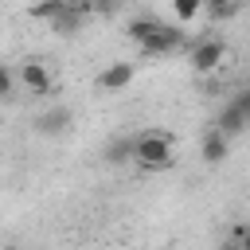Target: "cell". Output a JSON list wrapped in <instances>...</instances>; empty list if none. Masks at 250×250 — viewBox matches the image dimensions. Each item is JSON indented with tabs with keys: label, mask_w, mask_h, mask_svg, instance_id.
Segmentation results:
<instances>
[{
	"label": "cell",
	"mask_w": 250,
	"mask_h": 250,
	"mask_svg": "<svg viewBox=\"0 0 250 250\" xmlns=\"http://www.w3.org/2000/svg\"><path fill=\"white\" fill-rule=\"evenodd\" d=\"M129 39L145 51V55H168L184 43V31L172 27V23H160V20H133L129 23Z\"/></svg>",
	"instance_id": "cell-1"
},
{
	"label": "cell",
	"mask_w": 250,
	"mask_h": 250,
	"mask_svg": "<svg viewBox=\"0 0 250 250\" xmlns=\"http://www.w3.org/2000/svg\"><path fill=\"white\" fill-rule=\"evenodd\" d=\"M133 164H141L145 172L168 168L172 164V141L164 133H141V137H133Z\"/></svg>",
	"instance_id": "cell-2"
},
{
	"label": "cell",
	"mask_w": 250,
	"mask_h": 250,
	"mask_svg": "<svg viewBox=\"0 0 250 250\" xmlns=\"http://www.w3.org/2000/svg\"><path fill=\"white\" fill-rule=\"evenodd\" d=\"M223 59H227V43L223 39H203V43H195L191 47V70L195 74H211V70H219L223 66Z\"/></svg>",
	"instance_id": "cell-3"
},
{
	"label": "cell",
	"mask_w": 250,
	"mask_h": 250,
	"mask_svg": "<svg viewBox=\"0 0 250 250\" xmlns=\"http://www.w3.org/2000/svg\"><path fill=\"white\" fill-rule=\"evenodd\" d=\"M227 152H230V137H223V133L211 125V129L203 133V141H199V156H203V164H223Z\"/></svg>",
	"instance_id": "cell-4"
},
{
	"label": "cell",
	"mask_w": 250,
	"mask_h": 250,
	"mask_svg": "<svg viewBox=\"0 0 250 250\" xmlns=\"http://www.w3.org/2000/svg\"><path fill=\"white\" fill-rule=\"evenodd\" d=\"M20 82H23L31 94H47V90H51V70H47L43 62L27 59V62L20 66Z\"/></svg>",
	"instance_id": "cell-5"
},
{
	"label": "cell",
	"mask_w": 250,
	"mask_h": 250,
	"mask_svg": "<svg viewBox=\"0 0 250 250\" xmlns=\"http://www.w3.org/2000/svg\"><path fill=\"white\" fill-rule=\"evenodd\" d=\"M129 82H133V62H109L98 74V86L102 90H125Z\"/></svg>",
	"instance_id": "cell-6"
},
{
	"label": "cell",
	"mask_w": 250,
	"mask_h": 250,
	"mask_svg": "<svg viewBox=\"0 0 250 250\" xmlns=\"http://www.w3.org/2000/svg\"><path fill=\"white\" fill-rule=\"evenodd\" d=\"M246 125H250V121H246V113H242L234 102H230V105H223V109H219V117H215V129H219L223 137H238Z\"/></svg>",
	"instance_id": "cell-7"
},
{
	"label": "cell",
	"mask_w": 250,
	"mask_h": 250,
	"mask_svg": "<svg viewBox=\"0 0 250 250\" xmlns=\"http://www.w3.org/2000/svg\"><path fill=\"white\" fill-rule=\"evenodd\" d=\"M70 121H74V113H70L66 105H55V109H47V113L39 117V133H47V137L66 133V129H70Z\"/></svg>",
	"instance_id": "cell-8"
},
{
	"label": "cell",
	"mask_w": 250,
	"mask_h": 250,
	"mask_svg": "<svg viewBox=\"0 0 250 250\" xmlns=\"http://www.w3.org/2000/svg\"><path fill=\"white\" fill-rule=\"evenodd\" d=\"M105 160L109 164H129L133 160V137H113L105 145Z\"/></svg>",
	"instance_id": "cell-9"
},
{
	"label": "cell",
	"mask_w": 250,
	"mask_h": 250,
	"mask_svg": "<svg viewBox=\"0 0 250 250\" xmlns=\"http://www.w3.org/2000/svg\"><path fill=\"white\" fill-rule=\"evenodd\" d=\"M62 8H66V0H51V4H39V8H31V20H59L62 16Z\"/></svg>",
	"instance_id": "cell-10"
},
{
	"label": "cell",
	"mask_w": 250,
	"mask_h": 250,
	"mask_svg": "<svg viewBox=\"0 0 250 250\" xmlns=\"http://www.w3.org/2000/svg\"><path fill=\"white\" fill-rule=\"evenodd\" d=\"M172 12H176V20H195V16L203 12V4H199V0H180Z\"/></svg>",
	"instance_id": "cell-11"
},
{
	"label": "cell",
	"mask_w": 250,
	"mask_h": 250,
	"mask_svg": "<svg viewBox=\"0 0 250 250\" xmlns=\"http://www.w3.org/2000/svg\"><path fill=\"white\" fill-rule=\"evenodd\" d=\"M12 90H16V70L0 62V98H12Z\"/></svg>",
	"instance_id": "cell-12"
},
{
	"label": "cell",
	"mask_w": 250,
	"mask_h": 250,
	"mask_svg": "<svg viewBox=\"0 0 250 250\" xmlns=\"http://www.w3.org/2000/svg\"><path fill=\"white\" fill-rule=\"evenodd\" d=\"M207 12H211V20H227V16H234L238 8H234V4H211Z\"/></svg>",
	"instance_id": "cell-13"
},
{
	"label": "cell",
	"mask_w": 250,
	"mask_h": 250,
	"mask_svg": "<svg viewBox=\"0 0 250 250\" xmlns=\"http://www.w3.org/2000/svg\"><path fill=\"white\" fill-rule=\"evenodd\" d=\"M234 242H238V250H250V227H246V223L234 227Z\"/></svg>",
	"instance_id": "cell-14"
},
{
	"label": "cell",
	"mask_w": 250,
	"mask_h": 250,
	"mask_svg": "<svg viewBox=\"0 0 250 250\" xmlns=\"http://www.w3.org/2000/svg\"><path fill=\"white\" fill-rule=\"evenodd\" d=\"M234 105H238V109L246 113V121H250V90H242V94L234 98Z\"/></svg>",
	"instance_id": "cell-15"
},
{
	"label": "cell",
	"mask_w": 250,
	"mask_h": 250,
	"mask_svg": "<svg viewBox=\"0 0 250 250\" xmlns=\"http://www.w3.org/2000/svg\"><path fill=\"white\" fill-rule=\"evenodd\" d=\"M8 250H20V246H8Z\"/></svg>",
	"instance_id": "cell-16"
}]
</instances>
